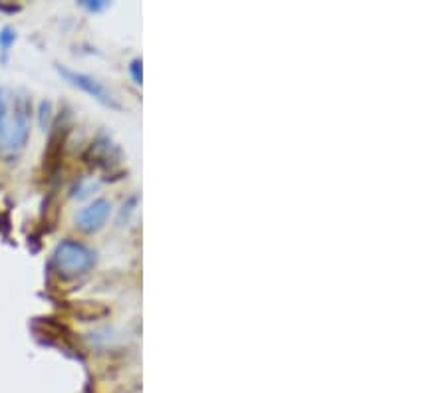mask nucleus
Wrapping results in <instances>:
<instances>
[{
	"instance_id": "nucleus-6",
	"label": "nucleus",
	"mask_w": 447,
	"mask_h": 393,
	"mask_svg": "<svg viewBox=\"0 0 447 393\" xmlns=\"http://www.w3.org/2000/svg\"><path fill=\"white\" fill-rule=\"evenodd\" d=\"M50 118H52V104L44 100L40 104V109H38V124H40L44 131H46V127L50 125Z\"/></svg>"
},
{
	"instance_id": "nucleus-9",
	"label": "nucleus",
	"mask_w": 447,
	"mask_h": 393,
	"mask_svg": "<svg viewBox=\"0 0 447 393\" xmlns=\"http://www.w3.org/2000/svg\"><path fill=\"white\" fill-rule=\"evenodd\" d=\"M84 6L90 8V10H102L107 4H105V2H102V4H98V2H84Z\"/></svg>"
},
{
	"instance_id": "nucleus-4",
	"label": "nucleus",
	"mask_w": 447,
	"mask_h": 393,
	"mask_svg": "<svg viewBox=\"0 0 447 393\" xmlns=\"http://www.w3.org/2000/svg\"><path fill=\"white\" fill-rule=\"evenodd\" d=\"M112 213V203L107 199H96L94 203H90L88 207H84L76 217V225L81 232H98L100 228H103L107 217Z\"/></svg>"
},
{
	"instance_id": "nucleus-8",
	"label": "nucleus",
	"mask_w": 447,
	"mask_h": 393,
	"mask_svg": "<svg viewBox=\"0 0 447 393\" xmlns=\"http://www.w3.org/2000/svg\"><path fill=\"white\" fill-rule=\"evenodd\" d=\"M129 72H131L136 83H142V60H133L129 66Z\"/></svg>"
},
{
	"instance_id": "nucleus-5",
	"label": "nucleus",
	"mask_w": 447,
	"mask_h": 393,
	"mask_svg": "<svg viewBox=\"0 0 447 393\" xmlns=\"http://www.w3.org/2000/svg\"><path fill=\"white\" fill-rule=\"evenodd\" d=\"M14 40H16V32H14V28L4 26V28L0 30V50L6 54V52L10 50V46L14 44Z\"/></svg>"
},
{
	"instance_id": "nucleus-7",
	"label": "nucleus",
	"mask_w": 447,
	"mask_h": 393,
	"mask_svg": "<svg viewBox=\"0 0 447 393\" xmlns=\"http://www.w3.org/2000/svg\"><path fill=\"white\" fill-rule=\"evenodd\" d=\"M6 120H8V107H6V100L0 92V137L6 135L8 127H6Z\"/></svg>"
},
{
	"instance_id": "nucleus-3",
	"label": "nucleus",
	"mask_w": 447,
	"mask_h": 393,
	"mask_svg": "<svg viewBox=\"0 0 447 393\" xmlns=\"http://www.w3.org/2000/svg\"><path fill=\"white\" fill-rule=\"evenodd\" d=\"M30 135V102L26 98H18V104L14 109V124L4 135V145L10 151L22 149Z\"/></svg>"
},
{
	"instance_id": "nucleus-1",
	"label": "nucleus",
	"mask_w": 447,
	"mask_h": 393,
	"mask_svg": "<svg viewBox=\"0 0 447 393\" xmlns=\"http://www.w3.org/2000/svg\"><path fill=\"white\" fill-rule=\"evenodd\" d=\"M94 252L88 249L86 245H81L78 241L66 239L56 245V249L52 252V267L58 272V276L72 280L84 276L86 272L94 267Z\"/></svg>"
},
{
	"instance_id": "nucleus-2",
	"label": "nucleus",
	"mask_w": 447,
	"mask_h": 393,
	"mask_svg": "<svg viewBox=\"0 0 447 393\" xmlns=\"http://www.w3.org/2000/svg\"><path fill=\"white\" fill-rule=\"evenodd\" d=\"M58 72H60V76H64L66 82L72 83L74 87H78L81 92H86L88 96H92V98L98 100L100 104L107 105V107H114V109H120V102L114 98V94H112L102 82H98L94 76H88V74H81V72H74V70L64 68V66H58Z\"/></svg>"
}]
</instances>
